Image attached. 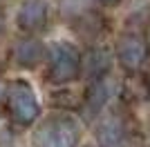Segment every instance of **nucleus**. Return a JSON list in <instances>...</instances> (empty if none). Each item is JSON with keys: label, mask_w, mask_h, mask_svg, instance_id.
Instances as JSON below:
<instances>
[{"label": "nucleus", "mask_w": 150, "mask_h": 147, "mask_svg": "<svg viewBox=\"0 0 150 147\" xmlns=\"http://www.w3.org/2000/svg\"><path fill=\"white\" fill-rule=\"evenodd\" d=\"M81 138V125L69 114L47 116L34 129V147H76Z\"/></svg>", "instance_id": "obj_1"}, {"label": "nucleus", "mask_w": 150, "mask_h": 147, "mask_svg": "<svg viewBox=\"0 0 150 147\" xmlns=\"http://www.w3.org/2000/svg\"><path fill=\"white\" fill-rule=\"evenodd\" d=\"M5 105L7 111L16 125H31L40 114V105L36 94L27 80H11L5 89Z\"/></svg>", "instance_id": "obj_2"}, {"label": "nucleus", "mask_w": 150, "mask_h": 147, "mask_svg": "<svg viewBox=\"0 0 150 147\" xmlns=\"http://www.w3.org/2000/svg\"><path fill=\"white\" fill-rule=\"evenodd\" d=\"M81 76V54L72 43H54L50 49L47 80L52 85H67Z\"/></svg>", "instance_id": "obj_3"}, {"label": "nucleus", "mask_w": 150, "mask_h": 147, "mask_svg": "<svg viewBox=\"0 0 150 147\" xmlns=\"http://www.w3.org/2000/svg\"><path fill=\"white\" fill-rule=\"evenodd\" d=\"M117 58H119V65L125 69V71H139L144 67V62L148 60V54H150V45L146 40L144 31H125L121 34L119 40H117Z\"/></svg>", "instance_id": "obj_4"}, {"label": "nucleus", "mask_w": 150, "mask_h": 147, "mask_svg": "<svg viewBox=\"0 0 150 147\" xmlns=\"http://www.w3.org/2000/svg\"><path fill=\"white\" fill-rule=\"evenodd\" d=\"M47 20H50V7L45 0H25L16 16L18 27L29 36L40 34L47 27Z\"/></svg>", "instance_id": "obj_5"}, {"label": "nucleus", "mask_w": 150, "mask_h": 147, "mask_svg": "<svg viewBox=\"0 0 150 147\" xmlns=\"http://www.w3.org/2000/svg\"><path fill=\"white\" fill-rule=\"evenodd\" d=\"M130 136V127L121 114H110L99 123L96 127V138L101 147H125Z\"/></svg>", "instance_id": "obj_6"}, {"label": "nucleus", "mask_w": 150, "mask_h": 147, "mask_svg": "<svg viewBox=\"0 0 150 147\" xmlns=\"http://www.w3.org/2000/svg\"><path fill=\"white\" fill-rule=\"evenodd\" d=\"M45 45L36 38H18L16 43L11 45V58L18 67H25V69H36L40 62L45 60Z\"/></svg>", "instance_id": "obj_7"}, {"label": "nucleus", "mask_w": 150, "mask_h": 147, "mask_svg": "<svg viewBox=\"0 0 150 147\" xmlns=\"http://www.w3.org/2000/svg\"><path fill=\"white\" fill-rule=\"evenodd\" d=\"M72 29L85 40H101L110 31V20L99 11H85L72 20Z\"/></svg>", "instance_id": "obj_8"}, {"label": "nucleus", "mask_w": 150, "mask_h": 147, "mask_svg": "<svg viewBox=\"0 0 150 147\" xmlns=\"http://www.w3.org/2000/svg\"><path fill=\"white\" fill-rule=\"evenodd\" d=\"M110 65H112V56L105 47H92L81 56V71L90 80L105 78L110 71Z\"/></svg>", "instance_id": "obj_9"}, {"label": "nucleus", "mask_w": 150, "mask_h": 147, "mask_svg": "<svg viewBox=\"0 0 150 147\" xmlns=\"http://www.w3.org/2000/svg\"><path fill=\"white\" fill-rule=\"evenodd\" d=\"M112 89H110V83L105 78H99V80H92V85L88 87V92L83 96V107H85V114L90 118L96 116L103 107H105L108 98H110Z\"/></svg>", "instance_id": "obj_10"}, {"label": "nucleus", "mask_w": 150, "mask_h": 147, "mask_svg": "<svg viewBox=\"0 0 150 147\" xmlns=\"http://www.w3.org/2000/svg\"><path fill=\"white\" fill-rule=\"evenodd\" d=\"M54 105H65V107H72V94H54Z\"/></svg>", "instance_id": "obj_11"}, {"label": "nucleus", "mask_w": 150, "mask_h": 147, "mask_svg": "<svg viewBox=\"0 0 150 147\" xmlns=\"http://www.w3.org/2000/svg\"><path fill=\"white\" fill-rule=\"evenodd\" d=\"M101 7H119L121 5V0H96Z\"/></svg>", "instance_id": "obj_12"}, {"label": "nucleus", "mask_w": 150, "mask_h": 147, "mask_svg": "<svg viewBox=\"0 0 150 147\" xmlns=\"http://www.w3.org/2000/svg\"><path fill=\"white\" fill-rule=\"evenodd\" d=\"M144 87H146V89L150 92V71H148V74L144 76Z\"/></svg>", "instance_id": "obj_13"}, {"label": "nucleus", "mask_w": 150, "mask_h": 147, "mask_svg": "<svg viewBox=\"0 0 150 147\" xmlns=\"http://www.w3.org/2000/svg\"><path fill=\"white\" fill-rule=\"evenodd\" d=\"M5 34V16H2V11H0V36Z\"/></svg>", "instance_id": "obj_14"}]
</instances>
